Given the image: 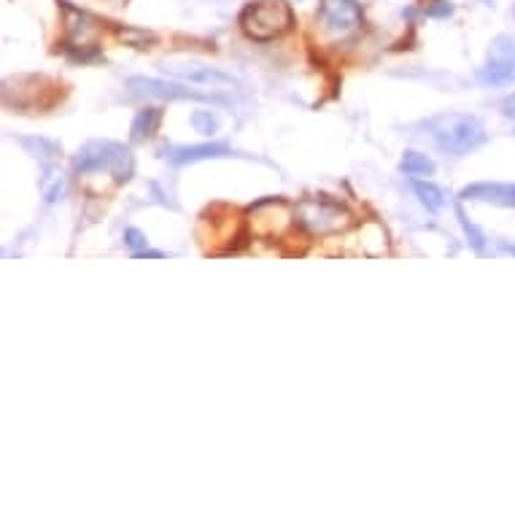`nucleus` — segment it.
Masks as SVG:
<instances>
[{"mask_svg":"<svg viewBox=\"0 0 515 515\" xmlns=\"http://www.w3.org/2000/svg\"><path fill=\"white\" fill-rule=\"evenodd\" d=\"M319 17L327 30L346 36L362 25V9L356 0H321Z\"/></svg>","mask_w":515,"mask_h":515,"instance_id":"obj_8","label":"nucleus"},{"mask_svg":"<svg viewBox=\"0 0 515 515\" xmlns=\"http://www.w3.org/2000/svg\"><path fill=\"white\" fill-rule=\"evenodd\" d=\"M165 71L178 76V79L189 81L195 87H205L208 92H238L240 84L227 73L216 71V68H208V65H197V63H184V65H165Z\"/></svg>","mask_w":515,"mask_h":515,"instance_id":"obj_7","label":"nucleus"},{"mask_svg":"<svg viewBox=\"0 0 515 515\" xmlns=\"http://www.w3.org/2000/svg\"><path fill=\"white\" fill-rule=\"evenodd\" d=\"M19 143H22V149H25L30 157H36L41 165L54 162L60 157V146L54 141H46V138H19Z\"/></svg>","mask_w":515,"mask_h":515,"instance_id":"obj_13","label":"nucleus"},{"mask_svg":"<svg viewBox=\"0 0 515 515\" xmlns=\"http://www.w3.org/2000/svg\"><path fill=\"white\" fill-rule=\"evenodd\" d=\"M160 122H162L160 108H143V111H138V114H135L133 127H130V138H133L135 143L149 141L151 135L157 133Z\"/></svg>","mask_w":515,"mask_h":515,"instance_id":"obj_12","label":"nucleus"},{"mask_svg":"<svg viewBox=\"0 0 515 515\" xmlns=\"http://www.w3.org/2000/svg\"><path fill=\"white\" fill-rule=\"evenodd\" d=\"M424 127L437 149L456 154V157L470 154L489 141L486 125L472 114H437Z\"/></svg>","mask_w":515,"mask_h":515,"instance_id":"obj_1","label":"nucleus"},{"mask_svg":"<svg viewBox=\"0 0 515 515\" xmlns=\"http://www.w3.org/2000/svg\"><path fill=\"white\" fill-rule=\"evenodd\" d=\"M478 81L486 87L515 84V38L510 33H499L491 38L486 63L478 71Z\"/></svg>","mask_w":515,"mask_h":515,"instance_id":"obj_5","label":"nucleus"},{"mask_svg":"<svg viewBox=\"0 0 515 515\" xmlns=\"http://www.w3.org/2000/svg\"><path fill=\"white\" fill-rule=\"evenodd\" d=\"M400 168L405 176L410 178H421V176H432L435 173V162L429 160L427 154H418V151H405L402 157Z\"/></svg>","mask_w":515,"mask_h":515,"instance_id":"obj_14","label":"nucleus"},{"mask_svg":"<svg viewBox=\"0 0 515 515\" xmlns=\"http://www.w3.org/2000/svg\"><path fill=\"white\" fill-rule=\"evenodd\" d=\"M127 89L133 92L135 98H160V100H203V103H224L222 95L216 92H200V89H189L184 84H173V81H160V79H135L127 81Z\"/></svg>","mask_w":515,"mask_h":515,"instance_id":"obj_6","label":"nucleus"},{"mask_svg":"<svg viewBox=\"0 0 515 515\" xmlns=\"http://www.w3.org/2000/svg\"><path fill=\"white\" fill-rule=\"evenodd\" d=\"M453 14L451 0H432V6H427V17L448 19Z\"/></svg>","mask_w":515,"mask_h":515,"instance_id":"obj_19","label":"nucleus"},{"mask_svg":"<svg viewBox=\"0 0 515 515\" xmlns=\"http://www.w3.org/2000/svg\"><path fill=\"white\" fill-rule=\"evenodd\" d=\"M413 192H416L421 203L427 205L429 211H440V208L445 205V195L435 187V184H427V181H416V184H413Z\"/></svg>","mask_w":515,"mask_h":515,"instance_id":"obj_15","label":"nucleus"},{"mask_svg":"<svg viewBox=\"0 0 515 515\" xmlns=\"http://www.w3.org/2000/svg\"><path fill=\"white\" fill-rule=\"evenodd\" d=\"M464 203H489L497 208H515V181H478L462 189Z\"/></svg>","mask_w":515,"mask_h":515,"instance_id":"obj_9","label":"nucleus"},{"mask_svg":"<svg viewBox=\"0 0 515 515\" xmlns=\"http://www.w3.org/2000/svg\"><path fill=\"white\" fill-rule=\"evenodd\" d=\"M459 219H462V227H464V232H467V238H470L472 246H475V249H478V251H483V246H486L483 240H486V238H483V232H480L478 227H475V224H472L470 219L464 216L462 208H459Z\"/></svg>","mask_w":515,"mask_h":515,"instance_id":"obj_17","label":"nucleus"},{"mask_svg":"<svg viewBox=\"0 0 515 515\" xmlns=\"http://www.w3.org/2000/svg\"><path fill=\"white\" fill-rule=\"evenodd\" d=\"M192 127L200 135H214L219 130V119H216L214 111H195L192 114Z\"/></svg>","mask_w":515,"mask_h":515,"instance_id":"obj_16","label":"nucleus"},{"mask_svg":"<svg viewBox=\"0 0 515 515\" xmlns=\"http://www.w3.org/2000/svg\"><path fill=\"white\" fill-rule=\"evenodd\" d=\"M73 168L81 176L89 173H100L106 170L108 176H114L116 184H125L133 178V151L116 141H89L87 146H81L79 154L73 157Z\"/></svg>","mask_w":515,"mask_h":515,"instance_id":"obj_2","label":"nucleus"},{"mask_svg":"<svg viewBox=\"0 0 515 515\" xmlns=\"http://www.w3.org/2000/svg\"><path fill=\"white\" fill-rule=\"evenodd\" d=\"M513 19H515V3H513Z\"/></svg>","mask_w":515,"mask_h":515,"instance_id":"obj_23","label":"nucleus"},{"mask_svg":"<svg viewBox=\"0 0 515 515\" xmlns=\"http://www.w3.org/2000/svg\"><path fill=\"white\" fill-rule=\"evenodd\" d=\"M480 3H483V6H494L497 0H480Z\"/></svg>","mask_w":515,"mask_h":515,"instance_id":"obj_22","label":"nucleus"},{"mask_svg":"<svg viewBox=\"0 0 515 515\" xmlns=\"http://www.w3.org/2000/svg\"><path fill=\"white\" fill-rule=\"evenodd\" d=\"M294 222L311 235H335V232L348 230L354 219L340 203H332L327 197H308L300 200L294 208Z\"/></svg>","mask_w":515,"mask_h":515,"instance_id":"obj_4","label":"nucleus"},{"mask_svg":"<svg viewBox=\"0 0 515 515\" xmlns=\"http://www.w3.org/2000/svg\"><path fill=\"white\" fill-rule=\"evenodd\" d=\"M499 108H502V116H507V119H515V92L510 95V98L502 100V103H499Z\"/></svg>","mask_w":515,"mask_h":515,"instance_id":"obj_20","label":"nucleus"},{"mask_svg":"<svg viewBox=\"0 0 515 515\" xmlns=\"http://www.w3.org/2000/svg\"><path fill=\"white\" fill-rule=\"evenodd\" d=\"M125 243L135 251V254H141V251H146V243H149V240H146V235H143L141 230L130 227V230H125Z\"/></svg>","mask_w":515,"mask_h":515,"instance_id":"obj_18","label":"nucleus"},{"mask_svg":"<svg viewBox=\"0 0 515 515\" xmlns=\"http://www.w3.org/2000/svg\"><path fill=\"white\" fill-rule=\"evenodd\" d=\"M294 14L286 0H254L240 11V27L254 41H273L292 30Z\"/></svg>","mask_w":515,"mask_h":515,"instance_id":"obj_3","label":"nucleus"},{"mask_svg":"<svg viewBox=\"0 0 515 515\" xmlns=\"http://www.w3.org/2000/svg\"><path fill=\"white\" fill-rule=\"evenodd\" d=\"M502 249H505L507 254H513V257H515V243H513V246H507V243H505V246H502Z\"/></svg>","mask_w":515,"mask_h":515,"instance_id":"obj_21","label":"nucleus"},{"mask_svg":"<svg viewBox=\"0 0 515 515\" xmlns=\"http://www.w3.org/2000/svg\"><path fill=\"white\" fill-rule=\"evenodd\" d=\"M162 157L170 165H192V162L219 160V157H240L227 143H200V146H165Z\"/></svg>","mask_w":515,"mask_h":515,"instance_id":"obj_10","label":"nucleus"},{"mask_svg":"<svg viewBox=\"0 0 515 515\" xmlns=\"http://www.w3.org/2000/svg\"><path fill=\"white\" fill-rule=\"evenodd\" d=\"M38 184H41V195H44L46 203H57V200H63L65 176H63V170L57 168L54 162H46L44 170H41V178H38Z\"/></svg>","mask_w":515,"mask_h":515,"instance_id":"obj_11","label":"nucleus"}]
</instances>
